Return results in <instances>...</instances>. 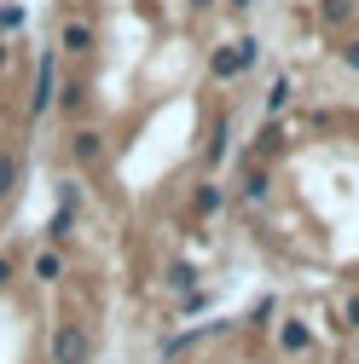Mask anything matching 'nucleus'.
Returning a JSON list of instances; mask_svg holds the SVG:
<instances>
[{
  "label": "nucleus",
  "mask_w": 359,
  "mask_h": 364,
  "mask_svg": "<svg viewBox=\"0 0 359 364\" xmlns=\"http://www.w3.org/2000/svg\"><path fill=\"white\" fill-rule=\"evenodd\" d=\"M53 353H58L64 364H81V353H87V336H81V330H58V341H53Z\"/></svg>",
  "instance_id": "obj_1"
},
{
  "label": "nucleus",
  "mask_w": 359,
  "mask_h": 364,
  "mask_svg": "<svg viewBox=\"0 0 359 364\" xmlns=\"http://www.w3.org/2000/svg\"><path fill=\"white\" fill-rule=\"evenodd\" d=\"M353 324H359V301H353Z\"/></svg>",
  "instance_id": "obj_2"
}]
</instances>
